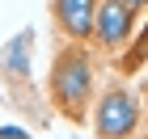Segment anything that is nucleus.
Returning <instances> with one entry per match:
<instances>
[{
    "label": "nucleus",
    "instance_id": "obj_8",
    "mask_svg": "<svg viewBox=\"0 0 148 139\" xmlns=\"http://www.w3.org/2000/svg\"><path fill=\"white\" fill-rule=\"evenodd\" d=\"M119 4H127L131 13H140V9H148V0H119Z\"/></svg>",
    "mask_w": 148,
    "mask_h": 139
},
{
    "label": "nucleus",
    "instance_id": "obj_3",
    "mask_svg": "<svg viewBox=\"0 0 148 139\" xmlns=\"http://www.w3.org/2000/svg\"><path fill=\"white\" fill-rule=\"evenodd\" d=\"M131 34H136V13L127 9V4H119V0H97L93 30H89L93 42L102 46V51H123Z\"/></svg>",
    "mask_w": 148,
    "mask_h": 139
},
{
    "label": "nucleus",
    "instance_id": "obj_6",
    "mask_svg": "<svg viewBox=\"0 0 148 139\" xmlns=\"http://www.w3.org/2000/svg\"><path fill=\"white\" fill-rule=\"evenodd\" d=\"M144 59H148V21H144V34L131 42V51L119 59V68H123V72H140V68H144Z\"/></svg>",
    "mask_w": 148,
    "mask_h": 139
},
{
    "label": "nucleus",
    "instance_id": "obj_4",
    "mask_svg": "<svg viewBox=\"0 0 148 139\" xmlns=\"http://www.w3.org/2000/svg\"><path fill=\"white\" fill-rule=\"evenodd\" d=\"M51 13H55V25L72 38V42H89L97 0H55V4H51Z\"/></svg>",
    "mask_w": 148,
    "mask_h": 139
},
{
    "label": "nucleus",
    "instance_id": "obj_1",
    "mask_svg": "<svg viewBox=\"0 0 148 139\" xmlns=\"http://www.w3.org/2000/svg\"><path fill=\"white\" fill-rule=\"evenodd\" d=\"M51 101L72 122H80L85 110H89V101H93V59L85 55L80 42L64 46L55 55V68H51Z\"/></svg>",
    "mask_w": 148,
    "mask_h": 139
},
{
    "label": "nucleus",
    "instance_id": "obj_2",
    "mask_svg": "<svg viewBox=\"0 0 148 139\" xmlns=\"http://www.w3.org/2000/svg\"><path fill=\"white\" fill-rule=\"evenodd\" d=\"M140 97L131 89H106L93 105V131L97 139H131L140 127Z\"/></svg>",
    "mask_w": 148,
    "mask_h": 139
},
{
    "label": "nucleus",
    "instance_id": "obj_5",
    "mask_svg": "<svg viewBox=\"0 0 148 139\" xmlns=\"http://www.w3.org/2000/svg\"><path fill=\"white\" fill-rule=\"evenodd\" d=\"M30 46H34V30H21L17 38H9L4 55H0V63H4L9 76H17V80L30 76Z\"/></svg>",
    "mask_w": 148,
    "mask_h": 139
},
{
    "label": "nucleus",
    "instance_id": "obj_7",
    "mask_svg": "<svg viewBox=\"0 0 148 139\" xmlns=\"http://www.w3.org/2000/svg\"><path fill=\"white\" fill-rule=\"evenodd\" d=\"M0 139H30V131H21V127H0Z\"/></svg>",
    "mask_w": 148,
    "mask_h": 139
}]
</instances>
